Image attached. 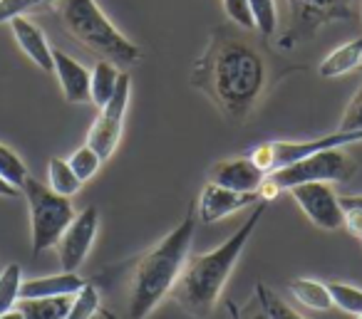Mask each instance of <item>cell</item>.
Here are the masks:
<instances>
[{
    "label": "cell",
    "instance_id": "ba28073f",
    "mask_svg": "<svg viewBox=\"0 0 362 319\" xmlns=\"http://www.w3.org/2000/svg\"><path fill=\"white\" fill-rule=\"evenodd\" d=\"M132 97V77L127 72H122L117 92L112 95V100L100 109L97 119L92 121L90 131H87V146L95 149L100 154L102 161H107L117 151L122 141V131H124V114L129 107Z\"/></svg>",
    "mask_w": 362,
    "mask_h": 319
},
{
    "label": "cell",
    "instance_id": "603a6c76",
    "mask_svg": "<svg viewBox=\"0 0 362 319\" xmlns=\"http://www.w3.org/2000/svg\"><path fill=\"white\" fill-rule=\"evenodd\" d=\"M100 309H102L100 289L87 282L85 287L72 297V304H70V309H67L65 319H92L95 314H100Z\"/></svg>",
    "mask_w": 362,
    "mask_h": 319
},
{
    "label": "cell",
    "instance_id": "7c38bea8",
    "mask_svg": "<svg viewBox=\"0 0 362 319\" xmlns=\"http://www.w3.org/2000/svg\"><path fill=\"white\" fill-rule=\"evenodd\" d=\"M263 181H266V174L248 156L218 161L209 174V183L223 186V188L238 191V193H258Z\"/></svg>",
    "mask_w": 362,
    "mask_h": 319
},
{
    "label": "cell",
    "instance_id": "1f68e13d",
    "mask_svg": "<svg viewBox=\"0 0 362 319\" xmlns=\"http://www.w3.org/2000/svg\"><path fill=\"white\" fill-rule=\"evenodd\" d=\"M0 195H3V198H18V195H21V188L11 186L6 179H0Z\"/></svg>",
    "mask_w": 362,
    "mask_h": 319
},
{
    "label": "cell",
    "instance_id": "4fadbf2b",
    "mask_svg": "<svg viewBox=\"0 0 362 319\" xmlns=\"http://www.w3.org/2000/svg\"><path fill=\"white\" fill-rule=\"evenodd\" d=\"M52 72L60 82L67 104H87L90 100V70L62 50H52Z\"/></svg>",
    "mask_w": 362,
    "mask_h": 319
},
{
    "label": "cell",
    "instance_id": "cb8c5ba5",
    "mask_svg": "<svg viewBox=\"0 0 362 319\" xmlns=\"http://www.w3.org/2000/svg\"><path fill=\"white\" fill-rule=\"evenodd\" d=\"M28 166L11 146L0 144V179H6L11 186L16 188H23V183L28 181Z\"/></svg>",
    "mask_w": 362,
    "mask_h": 319
},
{
    "label": "cell",
    "instance_id": "52a82bcc",
    "mask_svg": "<svg viewBox=\"0 0 362 319\" xmlns=\"http://www.w3.org/2000/svg\"><path fill=\"white\" fill-rule=\"evenodd\" d=\"M288 28L278 40L283 50H296L308 42L330 23H345L355 16V0H286Z\"/></svg>",
    "mask_w": 362,
    "mask_h": 319
},
{
    "label": "cell",
    "instance_id": "74e56055",
    "mask_svg": "<svg viewBox=\"0 0 362 319\" xmlns=\"http://www.w3.org/2000/svg\"><path fill=\"white\" fill-rule=\"evenodd\" d=\"M355 319H362V314H357V317H355Z\"/></svg>",
    "mask_w": 362,
    "mask_h": 319
},
{
    "label": "cell",
    "instance_id": "e0dca14e",
    "mask_svg": "<svg viewBox=\"0 0 362 319\" xmlns=\"http://www.w3.org/2000/svg\"><path fill=\"white\" fill-rule=\"evenodd\" d=\"M288 289H291V294L303 307L315 309V312H327V309H332V297L325 282H317V279H310V277H296L288 282Z\"/></svg>",
    "mask_w": 362,
    "mask_h": 319
},
{
    "label": "cell",
    "instance_id": "8fae6325",
    "mask_svg": "<svg viewBox=\"0 0 362 319\" xmlns=\"http://www.w3.org/2000/svg\"><path fill=\"white\" fill-rule=\"evenodd\" d=\"M258 203H261V195L258 193H238V191L223 188V186L206 183L197 200V215H199V223L211 225Z\"/></svg>",
    "mask_w": 362,
    "mask_h": 319
},
{
    "label": "cell",
    "instance_id": "4dcf8cb0",
    "mask_svg": "<svg viewBox=\"0 0 362 319\" xmlns=\"http://www.w3.org/2000/svg\"><path fill=\"white\" fill-rule=\"evenodd\" d=\"M342 228L350 230L355 238H362V210L360 208H342Z\"/></svg>",
    "mask_w": 362,
    "mask_h": 319
},
{
    "label": "cell",
    "instance_id": "ab89813d",
    "mask_svg": "<svg viewBox=\"0 0 362 319\" xmlns=\"http://www.w3.org/2000/svg\"><path fill=\"white\" fill-rule=\"evenodd\" d=\"M360 70H362V65H360Z\"/></svg>",
    "mask_w": 362,
    "mask_h": 319
},
{
    "label": "cell",
    "instance_id": "3957f363",
    "mask_svg": "<svg viewBox=\"0 0 362 319\" xmlns=\"http://www.w3.org/2000/svg\"><path fill=\"white\" fill-rule=\"evenodd\" d=\"M263 213H266V203L261 200L226 243L214 248L211 253L194 255V258L189 255L187 265H184L174 289H171V297H174V302L184 312H189L192 317L199 319L211 317L218 299H221L223 287H226L228 277H231L233 267H236L238 258H241L248 240H251V235L256 233L258 223H261Z\"/></svg>",
    "mask_w": 362,
    "mask_h": 319
},
{
    "label": "cell",
    "instance_id": "ffe728a7",
    "mask_svg": "<svg viewBox=\"0 0 362 319\" xmlns=\"http://www.w3.org/2000/svg\"><path fill=\"white\" fill-rule=\"evenodd\" d=\"M47 183L57 195H65V198H72L82 188V181L75 176L70 164L65 159H57V156L47 161Z\"/></svg>",
    "mask_w": 362,
    "mask_h": 319
},
{
    "label": "cell",
    "instance_id": "8d00e7d4",
    "mask_svg": "<svg viewBox=\"0 0 362 319\" xmlns=\"http://www.w3.org/2000/svg\"><path fill=\"white\" fill-rule=\"evenodd\" d=\"M253 319H266V314L261 312V307H258V314H256V317H253Z\"/></svg>",
    "mask_w": 362,
    "mask_h": 319
},
{
    "label": "cell",
    "instance_id": "2e32d148",
    "mask_svg": "<svg viewBox=\"0 0 362 319\" xmlns=\"http://www.w3.org/2000/svg\"><path fill=\"white\" fill-rule=\"evenodd\" d=\"M360 65H362V35L355 37V40L342 42L330 55L322 57L320 67H317V75L325 77V80H335V77H342L347 72L357 70Z\"/></svg>",
    "mask_w": 362,
    "mask_h": 319
},
{
    "label": "cell",
    "instance_id": "44dd1931",
    "mask_svg": "<svg viewBox=\"0 0 362 319\" xmlns=\"http://www.w3.org/2000/svg\"><path fill=\"white\" fill-rule=\"evenodd\" d=\"M23 287V267L18 263H11L0 272V314L11 312L21 302Z\"/></svg>",
    "mask_w": 362,
    "mask_h": 319
},
{
    "label": "cell",
    "instance_id": "484cf974",
    "mask_svg": "<svg viewBox=\"0 0 362 319\" xmlns=\"http://www.w3.org/2000/svg\"><path fill=\"white\" fill-rule=\"evenodd\" d=\"M251 3L253 20H256V30L261 32L266 40H271L278 32V6L276 0H248Z\"/></svg>",
    "mask_w": 362,
    "mask_h": 319
},
{
    "label": "cell",
    "instance_id": "6da1fadb",
    "mask_svg": "<svg viewBox=\"0 0 362 319\" xmlns=\"http://www.w3.org/2000/svg\"><path fill=\"white\" fill-rule=\"evenodd\" d=\"M236 28V25H233ZM218 25L192 67V87L199 90L226 119L246 121L268 85L266 57L243 32Z\"/></svg>",
    "mask_w": 362,
    "mask_h": 319
},
{
    "label": "cell",
    "instance_id": "d6a6232c",
    "mask_svg": "<svg viewBox=\"0 0 362 319\" xmlns=\"http://www.w3.org/2000/svg\"><path fill=\"white\" fill-rule=\"evenodd\" d=\"M342 208H360L362 210V195H340Z\"/></svg>",
    "mask_w": 362,
    "mask_h": 319
},
{
    "label": "cell",
    "instance_id": "d6986e66",
    "mask_svg": "<svg viewBox=\"0 0 362 319\" xmlns=\"http://www.w3.org/2000/svg\"><path fill=\"white\" fill-rule=\"evenodd\" d=\"M72 297H55V299H21L23 319H65Z\"/></svg>",
    "mask_w": 362,
    "mask_h": 319
},
{
    "label": "cell",
    "instance_id": "9a60e30c",
    "mask_svg": "<svg viewBox=\"0 0 362 319\" xmlns=\"http://www.w3.org/2000/svg\"><path fill=\"white\" fill-rule=\"evenodd\" d=\"M11 30L16 37L18 47L23 50V55L30 62H35L40 70L52 72V47L47 45V37L35 23H30L28 18H16L11 20Z\"/></svg>",
    "mask_w": 362,
    "mask_h": 319
},
{
    "label": "cell",
    "instance_id": "5bb4252c",
    "mask_svg": "<svg viewBox=\"0 0 362 319\" xmlns=\"http://www.w3.org/2000/svg\"><path fill=\"white\" fill-rule=\"evenodd\" d=\"M85 279L77 272H57L47 275V277H33L23 279L21 287V299H55V297H75L82 287Z\"/></svg>",
    "mask_w": 362,
    "mask_h": 319
},
{
    "label": "cell",
    "instance_id": "ac0fdd59",
    "mask_svg": "<svg viewBox=\"0 0 362 319\" xmlns=\"http://www.w3.org/2000/svg\"><path fill=\"white\" fill-rule=\"evenodd\" d=\"M122 72L117 70V65L107 60H100L95 65V70L90 72V100L95 107H105L107 102L112 100V95L117 92V85H119Z\"/></svg>",
    "mask_w": 362,
    "mask_h": 319
},
{
    "label": "cell",
    "instance_id": "277c9868",
    "mask_svg": "<svg viewBox=\"0 0 362 319\" xmlns=\"http://www.w3.org/2000/svg\"><path fill=\"white\" fill-rule=\"evenodd\" d=\"M52 8L62 28L80 45L100 55V60H107L117 67H132L141 62V50L117 30L115 23L97 6V0H55Z\"/></svg>",
    "mask_w": 362,
    "mask_h": 319
},
{
    "label": "cell",
    "instance_id": "f35d334b",
    "mask_svg": "<svg viewBox=\"0 0 362 319\" xmlns=\"http://www.w3.org/2000/svg\"><path fill=\"white\" fill-rule=\"evenodd\" d=\"M360 243H362V238H360Z\"/></svg>",
    "mask_w": 362,
    "mask_h": 319
},
{
    "label": "cell",
    "instance_id": "7402d4cb",
    "mask_svg": "<svg viewBox=\"0 0 362 319\" xmlns=\"http://www.w3.org/2000/svg\"><path fill=\"white\" fill-rule=\"evenodd\" d=\"M256 304L261 307V312L266 314V319H305L281 299V294L273 292L268 284L258 282L256 284Z\"/></svg>",
    "mask_w": 362,
    "mask_h": 319
},
{
    "label": "cell",
    "instance_id": "5b68a950",
    "mask_svg": "<svg viewBox=\"0 0 362 319\" xmlns=\"http://www.w3.org/2000/svg\"><path fill=\"white\" fill-rule=\"evenodd\" d=\"M23 195L28 200L30 210V243H33V258L50 248H57L62 233L70 228L75 220V205L65 195H57L50 186H42L33 176L23 183Z\"/></svg>",
    "mask_w": 362,
    "mask_h": 319
},
{
    "label": "cell",
    "instance_id": "e575fe53",
    "mask_svg": "<svg viewBox=\"0 0 362 319\" xmlns=\"http://www.w3.org/2000/svg\"><path fill=\"white\" fill-rule=\"evenodd\" d=\"M0 319H23V314H21V309H11V312H6V314H0Z\"/></svg>",
    "mask_w": 362,
    "mask_h": 319
},
{
    "label": "cell",
    "instance_id": "4316f807",
    "mask_svg": "<svg viewBox=\"0 0 362 319\" xmlns=\"http://www.w3.org/2000/svg\"><path fill=\"white\" fill-rule=\"evenodd\" d=\"M67 164H70V169L75 171L77 179H80L82 183H87L90 179H95L97 171H100V166L105 164V161L100 159V154H97L95 149H90V146L85 144L67 159Z\"/></svg>",
    "mask_w": 362,
    "mask_h": 319
},
{
    "label": "cell",
    "instance_id": "d590c367",
    "mask_svg": "<svg viewBox=\"0 0 362 319\" xmlns=\"http://www.w3.org/2000/svg\"><path fill=\"white\" fill-rule=\"evenodd\" d=\"M100 314H102L105 319H122V317H117L115 312H110V309H100Z\"/></svg>",
    "mask_w": 362,
    "mask_h": 319
},
{
    "label": "cell",
    "instance_id": "f1b7e54d",
    "mask_svg": "<svg viewBox=\"0 0 362 319\" xmlns=\"http://www.w3.org/2000/svg\"><path fill=\"white\" fill-rule=\"evenodd\" d=\"M223 11L231 25L241 28V30H256V20H253L251 3L248 0H223Z\"/></svg>",
    "mask_w": 362,
    "mask_h": 319
},
{
    "label": "cell",
    "instance_id": "7a4b0ae2",
    "mask_svg": "<svg viewBox=\"0 0 362 319\" xmlns=\"http://www.w3.org/2000/svg\"><path fill=\"white\" fill-rule=\"evenodd\" d=\"M197 225V203H192L181 223L174 225L171 233H166L154 248H149L136 260L129 277V299H127L124 319H146L159 307L161 299L169 297L192 253Z\"/></svg>",
    "mask_w": 362,
    "mask_h": 319
},
{
    "label": "cell",
    "instance_id": "83f0119b",
    "mask_svg": "<svg viewBox=\"0 0 362 319\" xmlns=\"http://www.w3.org/2000/svg\"><path fill=\"white\" fill-rule=\"evenodd\" d=\"M52 3L55 0H0V23L25 18L28 13H37L40 8L52 6Z\"/></svg>",
    "mask_w": 362,
    "mask_h": 319
},
{
    "label": "cell",
    "instance_id": "d4e9b609",
    "mask_svg": "<svg viewBox=\"0 0 362 319\" xmlns=\"http://www.w3.org/2000/svg\"><path fill=\"white\" fill-rule=\"evenodd\" d=\"M327 289H330L332 307L342 309V312L352 314V317L362 314V289L360 287L347 284V282H330Z\"/></svg>",
    "mask_w": 362,
    "mask_h": 319
},
{
    "label": "cell",
    "instance_id": "30bf717a",
    "mask_svg": "<svg viewBox=\"0 0 362 319\" xmlns=\"http://www.w3.org/2000/svg\"><path fill=\"white\" fill-rule=\"evenodd\" d=\"M291 195L300 210L308 215L315 228L337 230L342 228V205L340 195L330 188V183H303L291 188Z\"/></svg>",
    "mask_w": 362,
    "mask_h": 319
},
{
    "label": "cell",
    "instance_id": "836d02e7",
    "mask_svg": "<svg viewBox=\"0 0 362 319\" xmlns=\"http://www.w3.org/2000/svg\"><path fill=\"white\" fill-rule=\"evenodd\" d=\"M226 309H228V314H231V319H243L241 317V309H238L236 302H226Z\"/></svg>",
    "mask_w": 362,
    "mask_h": 319
},
{
    "label": "cell",
    "instance_id": "9c48e42d",
    "mask_svg": "<svg viewBox=\"0 0 362 319\" xmlns=\"http://www.w3.org/2000/svg\"><path fill=\"white\" fill-rule=\"evenodd\" d=\"M97 233H100V210L95 205H87L82 213L75 215L70 228L62 233L60 243H57V258H60L65 272H77L82 267L95 245Z\"/></svg>",
    "mask_w": 362,
    "mask_h": 319
},
{
    "label": "cell",
    "instance_id": "f546056e",
    "mask_svg": "<svg viewBox=\"0 0 362 319\" xmlns=\"http://www.w3.org/2000/svg\"><path fill=\"white\" fill-rule=\"evenodd\" d=\"M360 129H362V85L352 95V100L347 102L345 114H342L340 126H337V131H360Z\"/></svg>",
    "mask_w": 362,
    "mask_h": 319
},
{
    "label": "cell",
    "instance_id": "8992f818",
    "mask_svg": "<svg viewBox=\"0 0 362 319\" xmlns=\"http://www.w3.org/2000/svg\"><path fill=\"white\" fill-rule=\"evenodd\" d=\"M355 171L357 164L352 161V156H347L342 149H327L281 166L273 174H268L266 181L276 186V191L281 193V191H291L303 183H347L355 176Z\"/></svg>",
    "mask_w": 362,
    "mask_h": 319
}]
</instances>
